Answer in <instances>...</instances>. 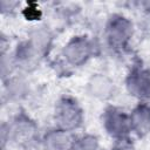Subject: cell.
I'll use <instances>...</instances> for the list:
<instances>
[{
  "mask_svg": "<svg viewBox=\"0 0 150 150\" xmlns=\"http://www.w3.org/2000/svg\"><path fill=\"white\" fill-rule=\"evenodd\" d=\"M38 138V124L23 111L16 114L8 124H4L1 128L2 148H5L6 142H12L26 150L35 146Z\"/></svg>",
  "mask_w": 150,
  "mask_h": 150,
  "instance_id": "6da1fadb",
  "label": "cell"
},
{
  "mask_svg": "<svg viewBox=\"0 0 150 150\" xmlns=\"http://www.w3.org/2000/svg\"><path fill=\"white\" fill-rule=\"evenodd\" d=\"M103 35L107 46L111 50L123 52L132 39L134 25L128 16L121 13H112L105 22Z\"/></svg>",
  "mask_w": 150,
  "mask_h": 150,
  "instance_id": "7a4b0ae2",
  "label": "cell"
},
{
  "mask_svg": "<svg viewBox=\"0 0 150 150\" xmlns=\"http://www.w3.org/2000/svg\"><path fill=\"white\" fill-rule=\"evenodd\" d=\"M55 127L68 132L79 130L84 122V111L76 98L70 95L61 96L54 107Z\"/></svg>",
  "mask_w": 150,
  "mask_h": 150,
  "instance_id": "3957f363",
  "label": "cell"
},
{
  "mask_svg": "<svg viewBox=\"0 0 150 150\" xmlns=\"http://www.w3.org/2000/svg\"><path fill=\"white\" fill-rule=\"evenodd\" d=\"M102 125L105 132L115 141L122 142L130 139V122L129 114L122 108L109 105L104 109L102 115Z\"/></svg>",
  "mask_w": 150,
  "mask_h": 150,
  "instance_id": "277c9868",
  "label": "cell"
},
{
  "mask_svg": "<svg viewBox=\"0 0 150 150\" xmlns=\"http://www.w3.org/2000/svg\"><path fill=\"white\" fill-rule=\"evenodd\" d=\"M95 54V45L87 35H75L62 48L64 61L71 67L86 64Z\"/></svg>",
  "mask_w": 150,
  "mask_h": 150,
  "instance_id": "5b68a950",
  "label": "cell"
},
{
  "mask_svg": "<svg viewBox=\"0 0 150 150\" xmlns=\"http://www.w3.org/2000/svg\"><path fill=\"white\" fill-rule=\"evenodd\" d=\"M125 88L129 95L139 102L150 101V69L141 62L134 63L125 77Z\"/></svg>",
  "mask_w": 150,
  "mask_h": 150,
  "instance_id": "8992f818",
  "label": "cell"
},
{
  "mask_svg": "<svg viewBox=\"0 0 150 150\" xmlns=\"http://www.w3.org/2000/svg\"><path fill=\"white\" fill-rule=\"evenodd\" d=\"M41 59L42 56L40 55V53L32 46V43L27 39L18 43L12 55L15 68H19L20 70L26 73L34 70L39 66Z\"/></svg>",
  "mask_w": 150,
  "mask_h": 150,
  "instance_id": "52a82bcc",
  "label": "cell"
},
{
  "mask_svg": "<svg viewBox=\"0 0 150 150\" xmlns=\"http://www.w3.org/2000/svg\"><path fill=\"white\" fill-rule=\"evenodd\" d=\"M115 83L111 77L105 74H93L87 82V93L100 101H109L115 95Z\"/></svg>",
  "mask_w": 150,
  "mask_h": 150,
  "instance_id": "ba28073f",
  "label": "cell"
},
{
  "mask_svg": "<svg viewBox=\"0 0 150 150\" xmlns=\"http://www.w3.org/2000/svg\"><path fill=\"white\" fill-rule=\"evenodd\" d=\"M130 130L137 137H145L150 132V103L139 102L129 112Z\"/></svg>",
  "mask_w": 150,
  "mask_h": 150,
  "instance_id": "9c48e42d",
  "label": "cell"
},
{
  "mask_svg": "<svg viewBox=\"0 0 150 150\" xmlns=\"http://www.w3.org/2000/svg\"><path fill=\"white\" fill-rule=\"evenodd\" d=\"M71 134L56 127L48 129L41 138L42 150H71L75 139Z\"/></svg>",
  "mask_w": 150,
  "mask_h": 150,
  "instance_id": "30bf717a",
  "label": "cell"
},
{
  "mask_svg": "<svg viewBox=\"0 0 150 150\" xmlns=\"http://www.w3.org/2000/svg\"><path fill=\"white\" fill-rule=\"evenodd\" d=\"M2 82L5 95L11 101H21L29 93V83L22 75H11Z\"/></svg>",
  "mask_w": 150,
  "mask_h": 150,
  "instance_id": "8fae6325",
  "label": "cell"
},
{
  "mask_svg": "<svg viewBox=\"0 0 150 150\" xmlns=\"http://www.w3.org/2000/svg\"><path fill=\"white\" fill-rule=\"evenodd\" d=\"M53 33L45 26H38L30 29L28 33L27 40L32 43V46L40 53L43 57L52 48L53 45Z\"/></svg>",
  "mask_w": 150,
  "mask_h": 150,
  "instance_id": "7c38bea8",
  "label": "cell"
},
{
  "mask_svg": "<svg viewBox=\"0 0 150 150\" xmlns=\"http://www.w3.org/2000/svg\"><path fill=\"white\" fill-rule=\"evenodd\" d=\"M71 150H100L98 138L93 134H83L75 137Z\"/></svg>",
  "mask_w": 150,
  "mask_h": 150,
  "instance_id": "4fadbf2b",
  "label": "cell"
},
{
  "mask_svg": "<svg viewBox=\"0 0 150 150\" xmlns=\"http://www.w3.org/2000/svg\"><path fill=\"white\" fill-rule=\"evenodd\" d=\"M142 5L144 6V8H145V9H148V11H150V1H146V2H143Z\"/></svg>",
  "mask_w": 150,
  "mask_h": 150,
  "instance_id": "5bb4252c",
  "label": "cell"
},
{
  "mask_svg": "<svg viewBox=\"0 0 150 150\" xmlns=\"http://www.w3.org/2000/svg\"><path fill=\"white\" fill-rule=\"evenodd\" d=\"M26 150H38V149H36L35 146H33V148H29V149H26ZM41 150H42V149H41Z\"/></svg>",
  "mask_w": 150,
  "mask_h": 150,
  "instance_id": "9a60e30c",
  "label": "cell"
}]
</instances>
